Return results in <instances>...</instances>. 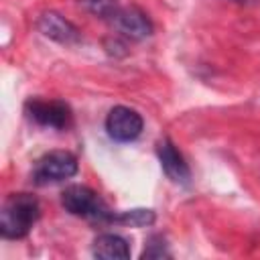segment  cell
<instances>
[{"mask_svg":"<svg viewBox=\"0 0 260 260\" xmlns=\"http://www.w3.org/2000/svg\"><path fill=\"white\" fill-rule=\"evenodd\" d=\"M61 203L65 211L77 217L85 219H98V221H110L112 211L108 209L106 201L87 185H71L61 193Z\"/></svg>","mask_w":260,"mask_h":260,"instance_id":"7a4b0ae2","label":"cell"},{"mask_svg":"<svg viewBox=\"0 0 260 260\" xmlns=\"http://www.w3.org/2000/svg\"><path fill=\"white\" fill-rule=\"evenodd\" d=\"M91 252L100 260H126L130 258V244L118 234H102L93 240Z\"/></svg>","mask_w":260,"mask_h":260,"instance_id":"9c48e42d","label":"cell"},{"mask_svg":"<svg viewBox=\"0 0 260 260\" xmlns=\"http://www.w3.org/2000/svg\"><path fill=\"white\" fill-rule=\"evenodd\" d=\"M41 217L39 199L30 193H12L0 209V234L6 240L24 238Z\"/></svg>","mask_w":260,"mask_h":260,"instance_id":"6da1fadb","label":"cell"},{"mask_svg":"<svg viewBox=\"0 0 260 260\" xmlns=\"http://www.w3.org/2000/svg\"><path fill=\"white\" fill-rule=\"evenodd\" d=\"M156 154H158V160H160L162 171L167 173V177L171 181L183 183V185L189 183V179H191L189 165L185 162V156L179 152V148L169 138H162L156 144Z\"/></svg>","mask_w":260,"mask_h":260,"instance_id":"ba28073f","label":"cell"},{"mask_svg":"<svg viewBox=\"0 0 260 260\" xmlns=\"http://www.w3.org/2000/svg\"><path fill=\"white\" fill-rule=\"evenodd\" d=\"M234 2H238V4H244V2H246V0H234Z\"/></svg>","mask_w":260,"mask_h":260,"instance_id":"4fadbf2b","label":"cell"},{"mask_svg":"<svg viewBox=\"0 0 260 260\" xmlns=\"http://www.w3.org/2000/svg\"><path fill=\"white\" fill-rule=\"evenodd\" d=\"M81 8L87 10L89 14L98 16V18H114V14L118 12V0H79Z\"/></svg>","mask_w":260,"mask_h":260,"instance_id":"8fae6325","label":"cell"},{"mask_svg":"<svg viewBox=\"0 0 260 260\" xmlns=\"http://www.w3.org/2000/svg\"><path fill=\"white\" fill-rule=\"evenodd\" d=\"M142 258H171L167 240L162 236H158V234L150 236L148 242H146V248L142 252Z\"/></svg>","mask_w":260,"mask_h":260,"instance_id":"7c38bea8","label":"cell"},{"mask_svg":"<svg viewBox=\"0 0 260 260\" xmlns=\"http://www.w3.org/2000/svg\"><path fill=\"white\" fill-rule=\"evenodd\" d=\"M144 120L142 116L128 108V106H116L106 116V132L116 142H132L142 134Z\"/></svg>","mask_w":260,"mask_h":260,"instance_id":"277c9868","label":"cell"},{"mask_svg":"<svg viewBox=\"0 0 260 260\" xmlns=\"http://www.w3.org/2000/svg\"><path fill=\"white\" fill-rule=\"evenodd\" d=\"M77 169H79L77 158L71 152H67V150H51V152L43 154L37 160L35 171H32V179L39 185L57 183V181L73 177L77 173Z\"/></svg>","mask_w":260,"mask_h":260,"instance_id":"3957f363","label":"cell"},{"mask_svg":"<svg viewBox=\"0 0 260 260\" xmlns=\"http://www.w3.org/2000/svg\"><path fill=\"white\" fill-rule=\"evenodd\" d=\"M112 22L118 28V32H122L126 39H132V41H142L150 37L154 28L150 18L136 6H120Z\"/></svg>","mask_w":260,"mask_h":260,"instance_id":"8992f818","label":"cell"},{"mask_svg":"<svg viewBox=\"0 0 260 260\" xmlns=\"http://www.w3.org/2000/svg\"><path fill=\"white\" fill-rule=\"evenodd\" d=\"M26 114L41 126L65 130L73 122L71 108L61 100H28L26 102Z\"/></svg>","mask_w":260,"mask_h":260,"instance_id":"5b68a950","label":"cell"},{"mask_svg":"<svg viewBox=\"0 0 260 260\" xmlns=\"http://www.w3.org/2000/svg\"><path fill=\"white\" fill-rule=\"evenodd\" d=\"M154 217H156V215H154L152 209L138 207V209H128V211L112 213V219H110V221L126 223V225H134V228H142V225H150V223H154Z\"/></svg>","mask_w":260,"mask_h":260,"instance_id":"30bf717a","label":"cell"},{"mask_svg":"<svg viewBox=\"0 0 260 260\" xmlns=\"http://www.w3.org/2000/svg\"><path fill=\"white\" fill-rule=\"evenodd\" d=\"M37 28L51 41L55 43H61V45H75L81 41V32L79 28L69 22L65 16H61L59 12H43L39 18H37Z\"/></svg>","mask_w":260,"mask_h":260,"instance_id":"52a82bcc","label":"cell"}]
</instances>
